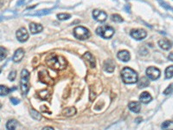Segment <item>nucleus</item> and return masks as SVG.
Listing matches in <instances>:
<instances>
[{
	"label": "nucleus",
	"instance_id": "obj_35",
	"mask_svg": "<svg viewBox=\"0 0 173 130\" xmlns=\"http://www.w3.org/2000/svg\"><path fill=\"white\" fill-rule=\"evenodd\" d=\"M0 72H1V70H0Z\"/></svg>",
	"mask_w": 173,
	"mask_h": 130
},
{
	"label": "nucleus",
	"instance_id": "obj_21",
	"mask_svg": "<svg viewBox=\"0 0 173 130\" xmlns=\"http://www.w3.org/2000/svg\"><path fill=\"white\" fill-rule=\"evenodd\" d=\"M17 127V121L16 120H9L8 122L6 123V129H7L14 130Z\"/></svg>",
	"mask_w": 173,
	"mask_h": 130
},
{
	"label": "nucleus",
	"instance_id": "obj_34",
	"mask_svg": "<svg viewBox=\"0 0 173 130\" xmlns=\"http://www.w3.org/2000/svg\"><path fill=\"white\" fill-rule=\"evenodd\" d=\"M1 107H2V104L0 103V109H1Z\"/></svg>",
	"mask_w": 173,
	"mask_h": 130
},
{
	"label": "nucleus",
	"instance_id": "obj_3",
	"mask_svg": "<svg viewBox=\"0 0 173 130\" xmlns=\"http://www.w3.org/2000/svg\"><path fill=\"white\" fill-rule=\"evenodd\" d=\"M30 72L27 69H23L21 72V81H20V87H21V90L23 96H25L29 89H30Z\"/></svg>",
	"mask_w": 173,
	"mask_h": 130
},
{
	"label": "nucleus",
	"instance_id": "obj_7",
	"mask_svg": "<svg viewBox=\"0 0 173 130\" xmlns=\"http://www.w3.org/2000/svg\"><path fill=\"white\" fill-rule=\"evenodd\" d=\"M131 36L136 40H142L145 39L147 36V33L145 30L142 29H135V30H132L131 31Z\"/></svg>",
	"mask_w": 173,
	"mask_h": 130
},
{
	"label": "nucleus",
	"instance_id": "obj_24",
	"mask_svg": "<svg viewBox=\"0 0 173 130\" xmlns=\"http://www.w3.org/2000/svg\"><path fill=\"white\" fill-rule=\"evenodd\" d=\"M10 89L7 88L6 86L0 85V96H5L10 93Z\"/></svg>",
	"mask_w": 173,
	"mask_h": 130
},
{
	"label": "nucleus",
	"instance_id": "obj_33",
	"mask_svg": "<svg viewBox=\"0 0 173 130\" xmlns=\"http://www.w3.org/2000/svg\"><path fill=\"white\" fill-rule=\"evenodd\" d=\"M45 129H48V130H53L54 129L52 128V127H44L43 128V130H45Z\"/></svg>",
	"mask_w": 173,
	"mask_h": 130
},
{
	"label": "nucleus",
	"instance_id": "obj_17",
	"mask_svg": "<svg viewBox=\"0 0 173 130\" xmlns=\"http://www.w3.org/2000/svg\"><path fill=\"white\" fill-rule=\"evenodd\" d=\"M103 67H104V69L107 72H108V73L113 72L114 69H115V64H114V63L112 60H107L104 63V66Z\"/></svg>",
	"mask_w": 173,
	"mask_h": 130
},
{
	"label": "nucleus",
	"instance_id": "obj_13",
	"mask_svg": "<svg viewBox=\"0 0 173 130\" xmlns=\"http://www.w3.org/2000/svg\"><path fill=\"white\" fill-rule=\"evenodd\" d=\"M39 78H41L40 80L43 82H45L46 84H51L53 83V80L49 77L48 74L47 73V71H42L39 73Z\"/></svg>",
	"mask_w": 173,
	"mask_h": 130
},
{
	"label": "nucleus",
	"instance_id": "obj_5",
	"mask_svg": "<svg viewBox=\"0 0 173 130\" xmlns=\"http://www.w3.org/2000/svg\"><path fill=\"white\" fill-rule=\"evenodd\" d=\"M74 36L80 40H86L90 37L89 31L82 26H77L74 29Z\"/></svg>",
	"mask_w": 173,
	"mask_h": 130
},
{
	"label": "nucleus",
	"instance_id": "obj_20",
	"mask_svg": "<svg viewBox=\"0 0 173 130\" xmlns=\"http://www.w3.org/2000/svg\"><path fill=\"white\" fill-rule=\"evenodd\" d=\"M76 114V109L74 107H71V108H68L66 109L64 111H63V114L67 117H69V116H73L75 114Z\"/></svg>",
	"mask_w": 173,
	"mask_h": 130
},
{
	"label": "nucleus",
	"instance_id": "obj_23",
	"mask_svg": "<svg viewBox=\"0 0 173 130\" xmlns=\"http://www.w3.org/2000/svg\"><path fill=\"white\" fill-rule=\"evenodd\" d=\"M164 74H165V77H166L167 79H171V78H172L173 77V65H172V66H169V67H167V68H166Z\"/></svg>",
	"mask_w": 173,
	"mask_h": 130
},
{
	"label": "nucleus",
	"instance_id": "obj_19",
	"mask_svg": "<svg viewBox=\"0 0 173 130\" xmlns=\"http://www.w3.org/2000/svg\"><path fill=\"white\" fill-rule=\"evenodd\" d=\"M138 88L143 89V88H146L150 85V81L147 77H141L140 80H138Z\"/></svg>",
	"mask_w": 173,
	"mask_h": 130
},
{
	"label": "nucleus",
	"instance_id": "obj_26",
	"mask_svg": "<svg viewBox=\"0 0 173 130\" xmlns=\"http://www.w3.org/2000/svg\"><path fill=\"white\" fill-rule=\"evenodd\" d=\"M111 19H112V21H113L115 23H121V22H123V18L120 15H118V14H112L111 16Z\"/></svg>",
	"mask_w": 173,
	"mask_h": 130
},
{
	"label": "nucleus",
	"instance_id": "obj_9",
	"mask_svg": "<svg viewBox=\"0 0 173 130\" xmlns=\"http://www.w3.org/2000/svg\"><path fill=\"white\" fill-rule=\"evenodd\" d=\"M93 17L96 21H98L100 23H103L107 20L108 15L105 11H100V10H95L93 11Z\"/></svg>",
	"mask_w": 173,
	"mask_h": 130
},
{
	"label": "nucleus",
	"instance_id": "obj_30",
	"mask_svg": "<svg viewBox=\"0 0 173 130\" xmlns=\"http://www.w3.org/2000/svg\"><path fill=\"white\" fill-rule=\"evenodd\" d=\"M16 70H13V71H11V72L10 73V75H9V76H8V78H9V80H11V81H14V80H15V78H16Z\"/></svg>",
	"mask_w": 173,
	"mask_h": 130
},
{
	"label": "nucleus",
	"instance_id": "obj_16",
	"mask_svg": "<svg viewBox=\"0 0 173 130\" xmlns=\"http://www.w3.org/2000/svg\"><path fill=\"white\" fill-rule=\"evenodd\" d=\"M152 97L150 95V93H148V92H143L140 96V102L144 103V104L149 103L150 101H152Z\"/></svg>",
	"mask_w": 173,
	"mask_h": 130
},
{
	"label": "nucleus",
	"instance_id": "obj_1",
	"mask_svg": "<svg viewBox=\"0 0 173 130\" xmlns=\"http://www.w3.org/2000/svg\"><path fill=\"white\" fill-rule=\"evenodd\" d=\"M121 77L122 81L126 84H132L136 83L139 80L138 74L135 70L129 67H125L121 71Z\"/></svg>",
	"mask_w": 173,
	"mask_h": 130
},
{
	"label": "nucleus",
	"instance_id": "obj_4",
	"mask_svg": "<svg viewBox=\"0 0 173 130\" xmlns=\"http://www.w3.org/2000/svg\"><path fill=\"white\" fill-rule=\"evenodd\" d=\"M96 34L100 36H101L102 38H106L108 39L111 38L113 34H114V29L112 28L109 25H103V26H100L96 29L95 31Z\"/></svg>",
	"mask_w": 173,
	"mask_h": 130
},
{
	"label": "nucleus",
	"instance_id": "obj_8",
	"mask_svg": "<svg viewBox=\"0 0 173 130\" xmlns=\"http://www.w3.org/2000/svg\"><path fill=\"white\" fill-rule=\"evenodd\" d=\"M16 39L20 43H24L29 39V33L27 32L25 28H20L16 33Z\"/></svg>",
	"mask_w": 173,
	"mask_h": 130
},
{
	"label": "nucleus",
	"instance_id": "obj_14",
	"mask_svg": "<svg viewBox=\"0 0 173 130\" xmlns=\"http://www.w3.org/2000/svg\"><path fill=\"white\" fill-rule=\"evenodd\" d=\"M43 30V27L41 24H36V23H31L30 24V31L33 35L40 33Z\"/></svg>",
	"mask_w": 173,
	"mask_h": 130
},
{
	"label": "nucleus",
	"instance_id": "obj_2",
	"mask_svg": "<svg viewBox=\"0 0 173 130\" xmlns=\"http://www.w3.org/2000/svg\"><path fill=\"white\" fill-rule=\"evenodd\" d=\"M47 65L53 69L62 70L66 68L67 62L62 56H53L47 60Z\"/></svg>",
	"mask_w": 173,
	"mask_h": 130
},
{
	"label": "nucleus",
	"instance_id": "obj_22",
	"mask_svg": "<svg viewBox=\"0 0 173 130\" xmlns=\"http://www.w3.org/2000/svg\"><path fill=\"white\" fill-rule=\"evenodd\" d=\"M162 129H172L173 130V121H166L162 123L161 125Z\"/></svg>",
	"mask_w": 173,
	"mask_h": 130
},
{
	"label": "nucleus",
	"instance_id": "obj_6",
	"mask_svg": "<svg viewBox=\"0 0 173 130\" xmlns=\"http://www.w3.org/2000/svg\"><path fill=\"white\" fill-rule=\"evenodd\" d=\"M145 73H146V76H147L149 79L153 80V81L158 79V78L160 77V74H161L160 70H159L157 68L153 67V66H151V67L147 68Z\"/></svg>",
	"mask_w": 173,
	"mask_h": 130
},
{
	"label": "nucleus",
	"instance_id": "obj_11",
	"mask_svg": "<svg viewBox=\"0 0 173 130\" xmlns=\"http://www.w3.org/2000/svg\"><path fill=\"white\" fill-rule=\"evenodd\" d=\"M128 108L133 113H140L141 109V106L139 101H131L128 104Z\"/></svg>",
	"mask_w": 173,
	"mask_h": 130
},
{
	"label": "nucleus",
	"instance_id": "obj_15",
	"mask_svg": "<svg viewBox=\"0 0 173 130\" xmlns=\"http://www.w3.org/2000/svg\"><path fill=\"white\" fill-rule=\"evenodd\" d=\"M157 44H158V46L164 50H168L172 48V44L167 39H160Z\"/></svg>",
	"mask_w": 173,
	"mask_h": 130
},
{
	"label": "nucleus",
	"instance_id": "obj_10",
	"mask_svg": "<svg viewBox=\"0 0 173 130\" xmlns=\"http://www.w3.org/2000/svg\"><path fill=\"white\" fill-rule=\"evenodd\" d=\"M24 56V50L20 48V49H17L15 51L14 55H13V57H12V60L14 63H19L23 60Z\"/></svg>",
	"mask_w": 173,
	"mask_h": 130
},
{
	"label": "nucleus",
	"instance_id": "obj_27",
	"mask_svg": "<svg viewBox=\"0 0 173 130\" xmlns=\"http://www.w3.org/2000/svg\"><path fill=\"white\" fill-rule=\"evenodd\" d=\"M31 116L35 119V120L40 121V120L42 119V115L39 114L36 110H35V109H31Z\"/></svg>",
	"mask_w": 173,
	"mask_h": 130
},
{
	"label": "nucleus",
	"instance_id": "obj_12",
	"mask_svg": "<svg viewBox=\"0 0 173 130\" xmlns=\"http://www.w3.org/2000/svg\"><path fill=\"white\" fill-rule=\"evenodd\" d=\"M117 57L122 62H128L131 58V56L127 50H121L117 54Z\"/></svg>",
	"mask_w": 173,
	"mask_h": 130
},
{
	"label": "nucleus",
	"instance_id": "obj_25",
	"mask_svg": "<svg viewBox=\"0 0 173 130\" xmlns=\"http://www.w3.org/2000/svg\"><path fill=\"white\" fill-rule=\"evenodd\" d=\"M7 56V50L5 48L0 46V62L4 60Z\"/></svg>",
	"mask_w": 173,
	"mask_h": 130
},
{
	"label": "nucleus",
	"instance_id": "obj_32",
	"mask_svg": "<svg viewBox=\"0 0 173 130\" xmlns=\"http://www.w3.org/2000/svg\"><path fill=\"white\" fill-rule=\"evenodd\" d=\"M168 58H169V60H171V61H173V52L172 53H171L169 56H168Z\"/></svg>",
	"mask_w": 173,
	"mask_h": 130
},
{
	"label": "nucleus",
	"instance_id": "obj_29",
	"mask_svg": "<svg viewBox=\"0 0 173 130\" xmlns=\"http://www.w3.org/2000/svg\"><path fill=\"white\" fill-rule=\"evenodd\" d=\"M172 91H173V84H171V85H169V86L167 87V89L164 91V94L165 96H168V95H170Z\"/></svg>",
	"mask_w": 173,
	"mask_h": 130
},
{
	"label": "nucleus",
	"instance_id": "obj_28",
	"mask_svg": "<svg viewBox=\"0 0 173 130\" xmlns=\"http://www.w3.org/2000/svg\"><path fill=\"white\" fill-rule=\"evenodd\" d=\"M70 16H71V15L68 14V13H60V14L57 15V18L59 20L63 21V20H67V19L70 18Z\"/></svg>",
	"mask_w": 173,
	"mask_h": 130
},
{
	"label": "nucleus",
	"instance_id": "obj_18",
	"mask_svg": "<svg viewBox=\"0 0 173 130\" xmlns=\"http://www.w3.org/2000/svg\"><path fill=\"white\" fill-rule=\"evenodd\" d=\"M83 57H84L86 60H88V62L89 63V64H90V66H91L92 68H95V57H94V56H93L90 52H86V53L83 55Z\"/></svg>",
	"mask_w": 173,
	"mask_h": 130
},
{
	"label": "nucleus",
	"instance_id": "obj_31",
	"mask_svg": "<svg viewBox=\"0 0 173 130\" xmlns=\"http://www.w3.org/2000/svg\"><path fill=\"white\" fill-rule=\"evenodd\" d=\"M11 101L13 103V104H18L19 102H20V100L19 99H17V98H14V97H11Z\"/></svg>",
	"mask_w": 173,
	"mask_h": 130
}]
</instances>
